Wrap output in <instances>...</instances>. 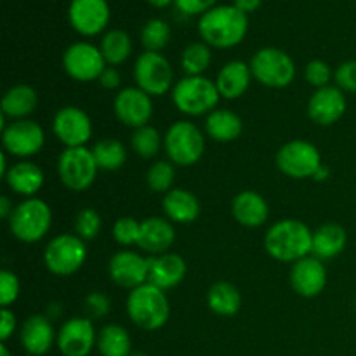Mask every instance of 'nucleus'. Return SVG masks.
I'll use <instances>...</instances> for the list:
<instances>
[{"label": "nucleus", "mask_w": 356, "mask_h": 356, "mask_svg": "<svg viewBox=\"0 0 356 356\" xmlns=\"http://www.w3.org/2000/svg\"><path fill=\"white\" fill-rule=\"evenodd\" d=\"M249 31V14L236 9L233 3L212 7L198 19L202 40L216 49H232L242 44Z\"/></svg>", "instance_id": "1"}, {"label": "nucleus", "mask_w": 356, "mask_h": 356, "mask_svg": "<svg viewBox=\"0 0 356 356\" xmlns=\"http://www.w3.org/2000/svg\"><path fill=\"white\" fill-rule=\"evenodd\" d=\"M264 249L280 263H298L312 254L313 232L299 219H282L264 235Z\"/></svg>", "instance_id": "2"}, {"label": "nucleus", "mask_w": 356, "mask_h": 356, "mask_svg": "<svg viewBox=\"0 0 356 356\" xmlns=\"http://www.w3.org/2000/svg\"><path fill=\"white\" fill-rule=\"evenodd\" d=\"M127 315L141 330L153 332L162 329L170 316V305L165 291L152 284H145L131 291L127 298Z\"/></svg>", "instance_id": "3"}, {"label": "nucleus", "mask_w": 356, "mask_h": 356, "mask_svg": "<svg viewBox=\"0 0 356 356\" xmlns=\"http://www.w3.org/2000/svg\"><path fill=\"white\" fill-rule=\"evenodd\" d=\"M221 94L216 82L207 76H184L172 87V103L181 113L202 117L216 110Z\"/></svg>", "instance_id": "4"}, {"label": "nucleus", "mask_w": 356, "mask_h": 356, "mask_svg": "<svg viewBox=\"0 0 356 356\" xmlns=\"http://www.w3.org/2000/svg\"><path fill=\"white\" fill-rule=\"evenodd\" d=\"M52 225V211L40 198H26L14 209L9 229L19 242L35 243L44 238Z\"/></svg>", "instance_id": "5"}, {"label": "nucleus", "mask_w": 356, "mask_h": 356, "mask_svg": "<svg viewBox=\"0 0 356 356\" xmlns=\"http://www.w3.org/2000/svg\"><path fill=\"white\" fill-rule=\"evenodd\" d=\"M163 148L172 163L195 165L205 152V138L200 129L188 120L174 122L163 136Z\"/></svg>", "instance_id": "6"}, {"label": "nucleus", "mask_w": 356, "mask_h": 356, "mask_svg": "<svg viewBox=\"0 0 356 356\" xmlns=\"http://www.w3.org/2000/svg\"><path fill=\"white\" fill-rule=\"evenodd\" d=\"M250 72L264 87L284 89L294 82L296 63L282 49L263 47L250 59Z\"/></svg>", "instance_id": "7"}, {"label": "nucleus", "mask_w": 356, "mask_h": 356, "mask_svg": "<svg viewBox=\"0 0 356 356\" xmlns=\"http://www.w3.org/2000/svg\"><path fill=\"white\" fill-rule=\"evenodd\" d=\"M87 259V247L80 236L61 233L47 243L44 250L45 268L56 277L75 275Z\"/></svg>", "instance_id": "8"}, {"label": "nucleus", "mask_w": 356, "mask_h": 356, "mask_svg": "<svg viewBox=\"0 0 356 356\" xmlns=\"http://www.w3.org/2000/svg\"><path fill=\"white\" fill-rule=\"evenodd\" d=\"M96 159L92 155V149H87L86 146L80 148H66L59 155L58 160V174L61 183L72 191H86L92 186L97 176Z\"/></svg>", "instance_id": "9"}, {"label": "nucleus", "mask_w": 356, "mask_h": 356, "mask_svg": "<svg viewBox=\"0 0 356 356\" xmlns=\"http://www.w3.org/2000/svg\"><path fill=\"white\" fill-rule=\"evenodd\" d=\"M322 156L318 148L313 143L294 139L289 141L278 149L277 167L282 174L292 177V179H306L315 177L318 169L322 167Z\"/></svg>", "instance_id": "10"}, {"label": "nucleus", "mask_w": 356, "mask_h": 356, "mask_svg": "<svg viewBox=\"0 0 356 356\" xmlns=\"http://www.w3.org/2000/svg\"><path fill=\"white\" fill-rule=\"evenodd\" d=\"M136 87L148 96L159 97L170 90L174 83V70L165 56L160 52L145 51L134 63Z\"/></svg>", "instance_id": "11"}, {"label": "nucleus", "mask_w": 356, "mask_h": 356, "mask_svg": "<svg viewBox=\"0 0 356 356\" xmlns=\"http://www.w3.org/2000/svg\"><path fill=\"white\" fill-rule=\"evenodd\" d=\"M108 63L97 45L90 42H75L63 54V68L70 79L76 82H94L99 80Z\"/></svg>", "instance_id": "12"}, {"label": "nucleus", "mask_w": 356, "mask_h": 356, "mask_svg": "<svg viewBox=\"0 0 356 356\" xmlns=\"http://www.w3.org/2000/svg\"><path fill=\"white\" fill-rule=\"evenodd\" d=\"M44 129L33 120H13V124L2 129L3 152L17 159L33 156L44 148Z\"/></svg>", "instance_id": "13"}, {"label": "nucleus", "mask_w": 356, "mask_h": 356, "mask_svg": "<svg viewBox=\"0 0 356 356\" xmlns=\"http://www.w3.org/2000/svg\"><path fill=\"white\" fill-rule=\"evenodd\" d=\"M111 19L108 0H72L68 7V21L82 37H96L103 33Z\"/></svg>", "instance_id": "14"}, {"label": "nucleus", "mask_w": 356, "mask_h": 356, "mask_svg": "<svg viewBox=\"0 0 356 356\" xmlns=\"http://www.w3.org/2000/svg\"><path fill=\"white\" fill-rule=\"evenodd\" d=\"M52 132L66 148H80L92 138V122L82 108L65 106L54 115Z\"/></svg>", "instance_id": "15"}, {"label": "nucleus", "mask_w": 356, "mask_h": 356, "mask_svg": "<svg viewBox=\"0 0 356 356\" xmlns=\"http://www.w3.org/2000/svg\"><path fill=\"white\" fill-rule=\"evenodd\" d=\"M58 350L63 356H89L97 346V334L90 318L75 316L66 320L58 332Z\"/></svg>", "instance_id": "16"}, {"label": "nucleus", "mask_w": 356, "mask_h": 356, "mask_svg": "<svg viewBox=\"0 0 356 356\" xmlns=\"http://www.w3.org/2000/svg\"><path fill=\"white\" fill-rule=\"evenodd\" d=\"M113 110L122 124L136 131V129L148 125L149 120H152V96H148L139 87H125L115 97Z\"/></svg>", "instance_id": "17"}, {"label": "nucleus", "mask_w": 356, "mask_h": 356, "mask_svg": "<svg viewBox=\"0 0 356 356\" xmlns=\"http://www.w3.org/2000/svg\"><path fill=\"white\" fill-rule=\"evenodd\" d=\"M108 275L118 287L134 291L148 284V259L132 250H122L108 263Z\"/></svg>", "instance_id": "18"}, {"label": "nucleus", "mask_w": 356, "mask_h": 356, "mask_svg": "<svg viewBox=\"0 0 356 356\" xmlns=\"http://www.w3.org/2000/svg\"><path fill=\"white\" fill-rule=\"evenodd\" d=\"M348 101L344 96V90L339 87L327 86L322 89H316L308 101V117L316 125L329 127L339 122L343 115L346 113Z\"/></svg>", "instance_id": "19"}, {"label": "nucleus", "mask_w": 356, "mask_h": 356, "mask_svg": "<svg viewBox=\"0 0 356 356\" xmlns=\"http://www.w3.org/2000/svg\"><path fill=\"white\" fill-rule=\"evenodd\" d=\"M291 285L301 298H316L323 292L327 285V270L322 261L315 256L292 264Z\"/></svg>", "instance_id": "20"}, {"label": "nucleus", "mask_w": 356, "mask_h": 356, "mask_svg": "<svg viewBox=\"0 0 356 356\" xmlns=\"http://www.w3.org/2000/svg\"><path fill=\"white\" fill-rule=\"evenodd\" d=\"M19 341L23 350L31 356H44L51 351L58 336L54 332L49 316L31 315L21 325Z\"/></svg>", "instance_id": "21"}, {"label": "nucleus", "mask_w": 356, "mask_h": 356, "mask_svg": "<svg viewBox=\"0 0 356 356\" xmlns=\"http://www.w3.org/2000/svg\"><path fill=\"white\" fill-rule=\"evenodd\" d=\"M186 261L174 252L152 256L148 259V284L169 291L177 287L186 277Z\"/></svg>", "instance_id": "22"}, {"label": "nucleus", "mask_w": 356, "mask_h": 356, "mask_svg": "<svg viewBox=\"0 0 356 356\" xmlns=\"http://www.w3.org/2000/svg\"><path fill=\"white\" fill-rule=\"evenodd\" d=\"M176 240L172 222L167 218H148L141 221V233H139L138 247L152 256L169 252Z\"/></svg>", "instance_id": "23"}, {"label": "nucleus", "mask_w": 356, "mask_h": 356, "mask_svg": "<svg viewBox=\"0 0 356 356\" xmlns=\"http://www.w3.org/2000/svg\"><path fill=\"white\" fill-rule=\"evenodd\" d=\"M232 216L238 225L245 228H259L268 221L270 207L264 197L257 191L245 190L240 191L232 202Z\"/></svg>", "instance_id": "24"}, {"label": "nucleus", "mask_w": 356, "mask_h": 356, "mask_svg": "<svg viewBox=\"0 0 356 356\" xmlns=\"http://www.w3.org/2000/svg\"><path fill=\"white\" fill-rule=\"evenodd\" d=\"M250 79H252V72H250V65L245 61H229L219 70L218 79H216V86H218L219 94L225 99H238L247 92L250 86Z\"/></svg>", "instance_id": "25"}, {"label": "nucleus", "mask_w": 356, "mask_h": 356, "mask_svg": "<svg viewBox=\"0 0 356 356\" xmlns=\"http://www.w3.org/2000/svg\"><path fill=\"white\" fill-rule=\"evenodd\" d=\"M162 209L165 218L177 225H191L200 216V202L191 191L176 188L165 193L162 200Z\"/></svg>", "instance_id": "26"}, {"label": "nucleus", "mask_w": 356, "mask_h": 356, "mask_svg": "<svg viewBox=\"0 0 356 356\" xmlns=\"http://www.w3.org/2000/svg\"><path fill=\"white\" fill-rule=\"evenodd\" d=\"M45 176L40 167L33 162L14 163L6 174V183L14 193L21 197L33 198L44 186Z\"/></svg>", "instance_id": "27"}, {"label": "nucleus", "mask_w": 356, "mask_h": 356, "mask_svg": "<svg viewBox=\"0 0 356 356\" xmlns=\"http://www.w3.org/2000/svg\"><path fill=\"white\" fill-rule=\"evenodd\" d=\"M348 243V233L337 222H327L313 232V250L312 254L320 261L337 257Z\"/></svg>", "instance_id": "28"}, {"label": "nucleus", "mask_w": 356, "mask_h": 356, "mask_svg": "<svg viewBox=\"0 0 356 356\" xmlns=\"http://www.w3.org/2000/svg\"><path fill=\"white\" fill-rule=\"evenodd\" d=\"M38 104V96L33 87L26 83L13 86L2 97V115L13 120H24L35 111Z\"/></svg>", "instance_id": "29"}, {"label": "nucleus", "mask_w": 356, "mask_h": 356, "mask_svg": "<svg viewBox=\"0 0 356 356\" xmlns=\"http://www.w3.org/2000/svg\"><path fill=\"white\" fill-rule=\"evenodd\" d=\"M205 131L209 138L218 143H232L240 138L243 131V122L235 111L219 110L216 108L212 113L207 115L205 120Z\"/></svg>", "instance_id": "30"}, {"label": "nucleus", "mask_w": 356, "mask_h": 356, "mask_svg": "<svg viewBox=\"0 0 356 356\" xmlns=\"http://www.w3.org/2000/svg\"><path fill=\"white\" fill-rule=\"evenodd\" d=\"M207 306L212 313L219 316H235L242 308L240 291L229 282H218L207 292Z\"/></svg>", "instance_id": "31"}, {"label": "nucleus", "mask_w": 356, "mask_h": 356, "mask_svg": "<svg viewBox=\"0 0 356 356\" xmlns=\"http://www.w3.org/2000/svg\"><path fill=\"white\" fill-rule=\"evenodd\" d=\"M97 350L101 356H131V336L124 327L117 323L104 325L97 334Z\"/></svg>", "instance_id": "32"}, {"label": "nucleus", "mask_w": 356, "mask_h": 356, "mask_svg": "<svg viewBox=\"0 0 356 356\" xmlns=\"http://www.w3.org/2000/svg\"><path fill=\"white\" fill-rule=\"evenodd\" d=\"M101 52H103L104 59L110 66H118L129 59L132 54V40L131 35L125 30H108L104 37L101 38L99 45Z\"/></svg>", "instance_id": "33"}, {"label": "nucleus", "mask_w": 356, "mask_h": 356, "mask_svg": "<svg viewBox=\"0 0 356 356\" xmlns=\"http://www.w3.org/2000/svg\"><path fill=\"white\" fill-rule=\"evenodd\" d=\"M92 155L99 170H108V172L122 169L127 160L125 146L115 138H104L97 141L92 148Z\"/></svg>", "instance_id": "34"}, {"label": "nucleus", "mask_w": 356, "mask_h": 356, "mask_svg": "<svg viewBox=\"0 0 356 356\" xmlns=\"http://www.w3.org/2000/svg\"><path fill=\"white\" fill-rule=\"evenodd\" d=\"M211 45H207L205 42H191L181 54V68L186 73V76L204 75L205 70L211 66Z\"/></svg>", "instance_id": "35"}, {"label": "nucleus", "mask_w": 356, "mask_h": 356, "mask_svg": "<svg viewBox=\"0 0 356 356\" xmlns=\"http://www.w3.org/2000/svg\"><path fill=\"white\" fill-rule=\"evenodd\" d=\"M170 42V26L167 21L153 17L145 23L141 30V44L146 51L160 52Z\"/></svg>", "instance_id": "36"}, {"label": "nucleus", "mask_w": 356, "mask_h": 356, "mask_svg": "<svg viewBox=\"0 0 356 356\" xmlns=\"http://www.w3.org/2000/svg\"><path fill=\"white\" fill-rule=\"evenodd\" d=\"M131 145L136 155H139L141 159H153L155 155H159L160 148L163 146V138L152 125H145V127L136 129Z\"/></svg>", "instance_id": "37"}, {"label": "nucleus", "mask_w": 356, "mask_h": 356, "mask_svg": "<svg viewBox=\"0 0 356 356\" xmlns=\"http://www.w3.org/2000/svg\"><path fill=\"white\" fill-rule=\"evenodd\" d=\"M174 179H176V170L172 162L167 160L155 162L146 172V184L155 193H169L172 190Z\"/></svg>", "instance_id": "38"}, {"label": "nucleus", "mask_w": 356, "mask_h": 356, "mask_svg": "<svg viewBox=\"0 0 356 356\" xmlns=\"http://www.w3.org/2000/svg\"><path fill=\"white\" fill-rule=\"evenodd\" d=\"M101 216L97 214V211H94L92 207H86L76 214L75 218V233L76 236L83 240V242H89L94 240L101 232Z\"/></svg>", "instance_id": "39"}, {"label": "nucleus", "mask_w": 356, "mask_h": 356, "mask_svg": "<svg viewBox=\"0 0 356 356\" xmlns=\"http://www.w3.org/2000/svg\"><path fill=\"white\" fill-rule=\"evenodd\" d=\"M139 233H141V222L134 218H120L113 225V238L120 245H138Z\"/></svg>", "instance_id": "40"}, {"label": "nucleus", "mask_w": 356, "mask_h": 356, "mask_svg": "<svg viewBox=\"0 0 356 356\" xmlns=\"http://www.w3.org/2000/svg\"><path fill=\"white\" fill-rule=\"evenodd\" d=\"M19 292L21 284L16 273H13L9 270L0 271V306L2 308L13 306L17 301V298H19Z\"/></svg>", "instance_id": "41"}, {"label": "nucleus", "mask_w": 356, "mask_h": 356, "mask_svg": "<svg viewBox=\"0 0 356 356\" xmlns=\"http://www.w3.org/2000/svg\"><path fill=\"white\" fill-rule=\"evenodd\" d=\"M305 76L313 87L316 89H322V87L329 86V82L332 80V70L322 59H313L306 65L305 68Z\"/></svg>", "instance_id": "42"}, {"label": "nucleus", "mask_w": 356, "mask_h": 356, "mask_svg": "<svg viewBox=\"0 0 356 356\" xmlns=\"http://www.w3.org/2000/svg\"><path fill=\"white\" fill-rule=\"evenodd\" d=\"M337 87L346 92H356V59L351 61H344L343 65L337 66L336 73H334Z\"/></svg>", "instance_id": "43"}, {"label": "nucleus", "mask_w": 356, "mask_h": 356, "mask_svg": "<svg viewBox=\"0 0 356 356\" xmlns=\"http://www.w3.org/2000/svg\"><path fill=\"white\" fill-rule=\"evenodd\" d=\"M86 309L92 318H106L111 309V302L108 296L103 294V292H90L86 298Z\"/></svg>", "instance_id": "44"}, {"label": "nucleus", "mask_w": 356, "mask_h": 356, "mask_svg": "<svg viewBox=\"0 0 356 356\" xmlns=\"http://www.w3.org/2000/svg\"><path fill=\"white\" fill-rule=\"evenodd\" d=\"M174 6L184 16H204L218 6V0H174Z\"/></svg>", "instance_id": "45"}, {"label": "nucleus", "mask_w": 356, "mask_h": 356, "mask_svg": "<svg viewBox=\"0 0 356 356\" xmlns=\"http://www.w3.org/2000/svg\"><path fill=\"white\" fill-rule=\"evenodd\" d=\"M14 330H16V315L9 308H2V312H0V341L6 344V341L13 336Z\"/></svg>", "instance_id": "46"}, {"label": "nucleus", "mask_w": 356, "mask_h": 356, "mask_svg": "<svg viewBox=\"0 0 356 356\" xmlns=\"http://www.w3.org/2000/svg\"><path fill=\"white\" fill-rule=\"evenodd\" d=\"M120 73H118V70L113 68V66H106V70H104L99 76V83L104 89H117V87H120Z\"/></svg>", "instance_id": "47"}, {"label": "nucleus", "mask_w": 356, "mask_h": 356, "mask_svg": "<svg viewBox=\"0 0 356 356\" xmlns=\"http://www.w3.org/2000/svg\"><path fill=\"white\" fill-rule=\"evenodd\" d=\"M261 3H263V0H233V6L245 14H250L259 9Z\"/></svg>", "instance_id": "48"}, {"label": "nucleus", "mask_w": 356, "mask_h": 356, "mask_svg": "<svg viewBox=\"0 0 356 356\" xmlns=\"http://www.w3.org/2000/svg\"><path fill=\"white\" fill-rule=\"evenodd\" d=\"M14 209L16 207H13V204H10L9 198L7 197L0 198V218L6 219V221H9L10 216H13V212H14Z\"/></svg>", "instance_id": "49"}, {"label": "nucleus", "mask_w": 356, "mask_h": 356, "mask_svg": "<svg viewBox=\"0 0 356 356\" xmlns=\"http://www.w3.org/2000/svg\"><path fill=\"white\" fill-rule=\"evenodd\" d=\"M146 2L156 9H163V7H169L170 3H174V0H146Z\"/></svg>", "instance_id": "50"}, {"label": "nucleus", "mask_w": 356, "mask_h": 356, "mask_svg": "<svg viewBox=\"0 0 356 356\" xmlns=\"http://www.w3.org/2000/svg\"><path fill=\"white\" fill-rule=\"evenodd\" d=\"M329 174H330V170L327 169L325 165H322V167H320V169H318V172L315 174V179H316V181H325L327 177H329Z\"/></svg>", "instance_id": "51"}, {"label": "nucleus", "mask_w": 356, "mask_h": 356, "mask_svg": "<svg viewBox=\"0 0 356 356\" xmlns=\"http://www.w3.org/2000/svg\"><path fill=\"white\" fill-rule=\"evenodd\" d=\"M0 356H13V355H10V351L7 350V346L3 343L0 344Z\"/></svg>", "instance_id": "52"}, {"label": "nucleus", "mask_w": 356, "mask_h": 356, "mask_svg": "<svg viewBox=\"0 0 356 356\" xmlns=\"http://www.w3.org/2000/svg\"><path fill=\"white\" fill-rule=\"evenodd\" d=\"M131 356H148V355L143 353V351H132Z\"/></svg>", "instance_id": "53"}]
</instances>
